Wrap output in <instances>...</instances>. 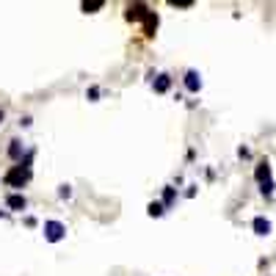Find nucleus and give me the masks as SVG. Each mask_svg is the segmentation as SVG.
I'll list each match as a JSON object with an SVG mask.
<instances>
[{"mask_svg": "<svg viewBox=\"0 0 276 276\" xmlns=\"http://www.w3.org/2000/svg\"><path fill=\"white\" fill-rule=\"evenodd\" d=\"M152 86H155V91H157V94H166V91L172 88V78H169V75H157Z\"/></svg>", "mask_w": 276, "mask_h": 276, "instance_id": "nucleus-8", "label": "nucleus"}, {"mask_svg": "<svg viewBox=\"0 0 276 276\" xmlns=\"http://www.w3.org/2000/svg\"><path fill=\"white\" fill-rule=\"evenodd\" d=\"M64 235H67V226L61 221H44V241L58 243V241H64Z\"/></svg>", "mask_w": 276, "mask_h": 276, "instance_id": "nucleus-2", "label": "nucleus"}, {"mask_svg": "<svg viewBox=\"0 0 276 276\" xmlns=\"http://www.w3.org/2000/svg\"><path fill=\"white\" fill-rule=\"evenodd\" d=\"M0 121H3V111H0Z\"/></svg>", "mask_w": 276, "mask_h": 276, "instance_id": "nucleus-18", "label": "nucleus"}, {"mask_svg": "<svg viewBox=\"0 0 276 276\" xmlns=\"http://www.w3.org/2000/svg\"><path fill=\"white\" fill-rule=\"evenodd\" d=\"M185 88H188V91H193V94L202 88V78H199L196 69H188V72H185Z\"/></svg>", "mask_w": 276, "mask_h": 276, "instance_id": "nucleus-3", "label": "nucleus"}, {"mask_svg": "<svg viewBox=\"0 0 276 276\" xmlns=\"http://www.w3.org/2000/svg\"><path fill=\"white\" fill-rule=\"evenodd\" d=\"M9 157H11V160H19V157H22V141H17V138L11 141V147H9ZM19 163H22V160H19Z\"/></svg>", "mask_w": 276, "mask_h": 276, "instance_id": "nucleus-11", "label": "nucleus"}, {"mask_svg": "<svg viewBox=\"0 0 276 276\" xmlns=\"http://www.w3.org/2000/svg\"><path fill=\"white\" fill-rule=\"evenodd\" d=\"M103 6H105L103 0H97V3H88V0H86V3H83V11H88V14H94V11H97V9H103Z\"/></svg>", "mask_w": 276, "mask_h": 276, "instance_id": "nucleus-13", "label": "nucleus"}, {"mask_svg": "<svg viewBox=\"0 0 276 276\" xmlns=\"http://www.w3.org/2000/svg\"><path fill=\"white\" fill-rule=\"evenodd\" d=\"M174 196H177V188H172V185H166V190H163V205H166V207H172Z\"/></svg>", "mask_w": 276, "mask_h": 276, "instance_id": "nucleus-12", "label": "nucleus"}, {"mask_svg": "<svg viewBox=\"0 0 276 276\" xmlns=\"http://www.w3.org/2000/svg\"><path fill=\"white\" fill-rule=\"evenodd\" d=\"M251 226H254V232H257V235H271V221H268V218H262V216L254 218V221H251Z\"/></svg>", "mask_w": 276, "mask_h": 276, "instance_id": "nucleus-6", "label": "nucleus"}, {"mask_svg": "<svg viewBox=\"0 0 276 276\" xmlns=\"http://www.w3.org/2000/svg\"><path fill=\"white\" fill-rule=\"evenodd\" d=\"M141 17H144V19L149 17L147 6H141V3H138V6H130V9H127V19H130V22H133V19H141Z\"/></svg>", "mask_w": 276, "mask_h": 276, "instance_id": "nucleus-7", "label": "nucleus"}, {"mask_svg": "<svg viewBox=\"0 0 276 276\" xmlns=\"http://www.w3.org/2000/svg\"><path fill=\"white\" fill-rule=\"evenodd\" d=\"M3 216H6V213H3V210H0V218H3Z\"/></svg>", "mask_w": 276, "mask_h": 276, "instance_id": "nucleus-17", "label": "nucleus"}, {"mask_svg": "<svg viewBox=\"0 0 276 276\" xmlns=\"http://www.w3.org/2000/svg\"><path fill=\"white\" fill-rule=\"evenodd\" d=\"M58 196H61V199H69V196H72V188H69V185H61Z\"/></svg>", "mask_w": 276, "mask_h": 276, "instance_id": "nucleus-16", "label": "nucleus"}, {"mask_svg": "<svg viewBox=\"0 0 276 276\" xmlns=\"http://www.w3.org/2000/svg\"><path fill=\"white\" fill-rule=\"evenodd\" d=\"M254 177H257L259 185H265V182H271V166H268V160H262V163L257 166V172H254Z\"/></svg>", "mask_w": 276, "mask_h": 276, "instance_id": "nucleus-5", "label": "nucleus"}, {"mask_svg": "<svg viewBox=\"0 0 276 276\" xmlns=\"http://www.w3.org/2000/svg\"><path fill=\"white\" fill-rule=\"evenodd\" d=\"M259 190H262V196H274V180L265 182V185H259Z\"/></svg>", "mask_w": 276, "mask_h": 276, "instance_id": "nucleus-14", "label": "nucleus"}, {"mask_svg": "<svg viewBox=\"0 0 276 276\" xmlns=\"http://www.w3.org/2000/svg\"><path fill=\"white\" fill-rule=\"evenodd\" d=\"M6 205H9L11 210H25V207H28V199L22 196V193H9V196H6Z\"/></svg>", "mask_w": 276, "mask_h": 276, "instance_id": "nucleus-4", "label": "nucleus"}, {"mask_svg": "<svg viewBox=\"0 0 276 276\" xmlns=\"http://www.w3.org/2000/svg\"><path fill=\"white\" fill-rule=\"evenodd\" d=\"M86 97L91 100V103H97V97H100V88H97V86H91V88L86 91Z\"/></svg>", "mask_w": 276, "mask_h": 276, "instance_id": "nucleus-15", "label": "nucleus"}, {"mask_svg": "<svg viewBox=\"0 0 276 276\" xmlns=\"http://www.w3.org/2000/svg\"><path fill=\"white\" fill-rule=\"evenodd\" d=\"M31 157H34V155H28L22 163H17L9 174H6V177H3V180H6V185H11V188H22V185L31 180V166H28V163H31Z\"/></svg>", "mask_w": 276, "mask_h": 276, "instance_id": "nucleus-1", "label": "nucleus"}, {"mask_svg": "<svg viewBox=\"0 0 276 276\" xmlns=\"http://www.w3.org/2000/svg\"><path fill=\"white\" fill-rule=\"evenodd\" d=\"M144 31H147V36H155V31H157V14L155 11H149V17L144 19Z\"/></svg>", "mask_w": 276, "mask_h": 276, "instance_id": "nucleus-9", "label": "nucleus"}, {"mask_svg": "<svg viewBox=\"0 0 276 276\" xmlns=\"http://www.w3.org/2000/svg\"><path fill=\"white\" fill-rule=\"evenodd\" d=\"M147 213H149V216H152V218H160V216H163V213H166V205H163V202H149Z\"/></svg>", "mask_w": 276, "mask_h": 276, "instance_id": "nucleus-10", "label": "nucleus"}]
</instances>
